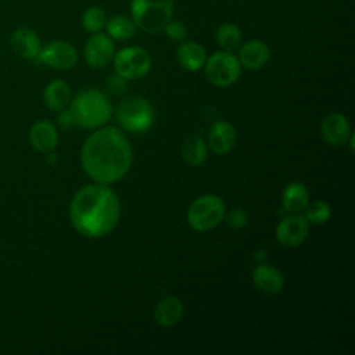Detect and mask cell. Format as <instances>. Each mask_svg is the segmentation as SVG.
<instances>
[{"label":"cell","mask_w":355,"mask_h":355,"mask_svg":"<svg viewBox=\"0 0 355 355\" xmlns=\"http://www.w3.org/2000/svg\"><path fill=\"white\" fill-rule=\"evenodd\" d=\"M12 50L22 58H36L40 51L42 43L35 31L31 28H17L10 37Z\"/></svg>","instance_id":"obj_16"},{"label":"cell","mask_w":355,"mask_h":355,"mask_svg":"<svg viewBox=\"0 0 355 355\" xmlns=\"http://www.w3.org/2000/svg\"><path fill=\"white\" fill-rule=\"evenodd\" d=\"M266 255H268V252L265 250H257L254 252V259H257L261 263V262H263L266 259Z\"/></svg>","instance_id":"obj_31"},{"label":"cell","mask_w":355,"mask_h":355,"mask_svg":"<svg viewBox=\"0 0 355 355\" xmlns=\"http://www.w3.org/2000/svg\"><path fill=\"white\" fill-rule=\"evenodd\" d=\"M283 209L291 214H300L304 211L309 202V191L306 186L301 182L288 183L282 196Z\"/></svg>","instance_id":"obj_20"},{"label":"cell","mask_w":355,"mask_h":355,"mask_svg":"<svg viewBox=\"0 0 355 355\" xmlns=\"http://www.w3.org/2000/svg\"><path fill=\"white\" fill-rule=\"evenodd\" d=\"M133 153L125 133L115 126L97 128L83 143L80 164L86 175L100 184L121 180L130 169Z\"/></svg>","instance_id":"obj_1"},{"label":"cell","mask_w":355,"mask_h":355,"mask_svg":"<svg viewBox=\"0 0 355 355\" xmlns=\"http://www.w3.org/2000/svg\"><path fill=\"white\" fill-rule=\"evenodd\" d=\"M223 219H226V223H227L229 227H232L234 230H239V229H243L248 225L250 216L244 209L237 208V209H233L232 212H229L227 215H225Z\"/></svg>","instance_id":"obj_28"},{"label":"cell","mask_w":355,"mask_h":355,"mask_svg":"<svg viewBox=\"0 0 355 355\" xmlns=\"http://www.w3.org/2000/svg\"><path fill=\"white\" fill-rule=\"evenodd\" d=\"M116 121L126 132L143 133L148 130L155 121L154 108L143 97H128L118 105Z\"/></svg>","instance_id":"obj_6"},{"label":"cell","mask_w":355,"mask_h":355,"mask_svg":"<svg viewBox=\"0 0 355 355\" xmlns=\"http://www.w3.org/2000/svg\"><path fill=\"white\" fill-rule=\"evenodd\" d=\"M305 211V218L309 223L313 225H323L326 223L331 216V208L330 205L323 200H315L308 202Z\"/></svg>","instance_id":"obj_26"},{"label":"cell","mask_w":355,"mask_h":355,"mask_svg":"<svg viewBox=\"0 0 355 355\" xmlns=\"http://www.w3.org/2000/svg\"><path fill=\"white\" fill-rule=\"evenodd\" d=\"M107 21L105 11L98 6H92L82 14V26L89 33H97L104 29Z\"/></svg>","instance_id":"obj_25"},{"label":"cell","mask_w":355,"mask_h":355,"mask_svg":"<svg viewBox=\"0 0 355 355\" xmlns=\"http://www.w3.org/2000/svg\"><path fill=\"white\" fill-rule=\"evenodd\" d=\"M29 140L35 150L40 153H50L58 143V133L50 121L40 119L31 128Z\"/></svg>","instance_id":"obj_17"},{"label":"cell","mask_w":355,"mask_h":355,"mask_svg":"<svg viewBox=\"0 0 355 355\" xmlns=\"http://www.w3.org/2000/svg\"><path fill=\"white\" fill-rule=\"evenodd\" d=\"M270 58V50L268 44L259 39H251L241 43L239 47L237 60L245 69H261Z\"/></svg>","instance_id":"obj_13"},{"label":"cell","mask_w":355,"mask_h":355,"mask_svg":"<svg viewBox=\"0 0 355 355\" xmlns=\"http://www.w3.org/2000/svg\"><path fill=\"white\" fill-rule=\"evenodd\" d=\"M104 29H105V33L112 40L125 42V40H129L136 33L137 26L135 25L130 17L116 14V15H112L111 18H107Z\"/></svg>","instance_id":"obj_22"},{"label":"cell","mask_w":355,"mask_h":355,"mask_svg":"<svg viewBox=\"0 0 355 355\" xmlns=\"http://www.w3.org/2000/svg\"><path fill=\"white\" fill-rule=\"evenodd\" d=\"M183 312V302L175 295H168L157 304L154 309V319L158 326L168 329L176 326L180 322Z\"/></svg>","instance_id":"obj_18"},{"label":"cell","mask_w":355,"mask_h":355,"mask_svg":"<svg viewBox=\"0 0 355 355\" xmlns=\"http://www.w3.org/2000/svg\"><path fill=\"white\" fill-rule=\"evenodd\" d=\"M173 15V0H130V18L147 32L158 33Z\"/></svg>","instance_id":"obj_4"},{"label":"cell","mask_w":355,"mask_h":355,"mask_svg":"<svg viewBox=\"0 0 355 355\" xmlns=\"http://www.w3.org/2000/svg\"><path fill=\"white\" fill-rule=\"evenodd\" d=\"M226 205L216 194L197 197L189 207L187 222L196 232H207L216 227L225 218Z\"/></svg>","instance_id":"obj_5"},{"label":"cell","mask_w":355,"mask_h":355,"mask_svg":"<svg viewBox=\"0 0 355 355\" xmlns=\"http://www.w3.org/2000/svg\"><path fill=\"white\" fill-rule=\"evenodd\" d=\"M176 58L184 69L196 72L204 67L207 61V51L194 40H183L178 46Z\"/></svg>","instance_id":"obj_19"},{"label":"cell","mask_w":355,"mask_h":355,"mask_svg":"<svg viewBox=\"0 0 355 355\" xmlns=\"http://www.w3.org/2000/svg\"><path fill=\"white\" fill-rule=\"evenodd\" d=\"M43 98L50 110H64L71 101L69 85L61 79H54L44 87Z\"/></svg>","instance_id":"obj_21"},{"label":"cell","mask_w":355,"mask_h":355,"mask_svg":"<svg viewBox=\"0 0 355 355\" xmlns=\"http://www.w3.org/2000/svg\"><path fill=\"white\" fill-rule=\"evenodd\" d=\"M202 68L209 83L218 87H226L237 82L243 67L233 53L219 50L211 57H207Z\"/></svg>","instance_id":"obj_7"},{"label":"cell","mask_w":355,"mask_h":355,"mask_svg":"<svg viewBox=\"0 0 355 355\" xmlns=\"http://www.w3.org/2000/svg\"><path fill=\"white\" fill-rule=\"evenodd\" d=\"M69 103V110L73 114L76 125L85 129L104 126L112 114V105L108 96L94 87L80 90Z\"/></svg>","instance_id":"obj_3"},{"label":"cell","mask_w":355,"mask_h":355,"mask_svg":"<svg viewBox=\"0 0 355 355\" xmlns=\"http://www.w3.org/2000/svg\"><path fill=\"white\" fill-rule=\"evenodd\" d=\"M114 54L115 43L107 33L103 32L92 33L83 49L85 61L89 67L94 69H101L107 67L112 61Z\"/></svg>","instance_id":"obj_10"},{"label":"cell","mask_w":355,"mask_h":355,"mask_svg":"<svg viewBox=\"0 0 355 355\" xmlns=\"http://www.w3.org/2000/svg\"><path fill=\"white\" fill-rule=\"evenodd\" d=\"M162 32L165 33V36L176 43H180L183 40H186L187 37V26L184 22L178 21V19H169L168 24L164 26Z\"/></svg>","instance_id":"obj_27"},{"label":"cell","mask_w":355,"mask_h":355,"mask_svg":"<svg viewBox=\"0 0 355 355\" xmlns=\"http://www.w3.org/2000/svg\"><path fill=\"white\" fill-rule=\"evenodd\" d=\"M320 135L330 146H341L348 141L351 126L348 119L340 112L327 114L320 125Z\"/></svg>","instance_id":"obj_12"},{"label":"cell","mask_w":355,"mask_h":355,"mask_svg":"<svg viewBox=\"0 0 355 355\" xmlns=\"http://www.w3.org/2000/svg\"><path fill=\"white\" fill-rule=\"evenodd\" d=\"M252 282L265 294H277L284 287V277L279 269L261 262L252 270Z\"/></svg>","instance_id":"obj_15"},{"label":"cell","mask_w":355,"mask_h":355,"mask_svg":"<svg viewBox=\"0 0 355 355\" xmlns=\"http://www.w3.org/2000/svg\"><path fill=\"white\" fill-rule=\"evenodd\" d=\"M36 60L53 69L67 71L76 65L78 51L71 43L65 40H54L40 47Z\"/></svg>","instance_id":"obj_9"},{"label":"cell","mask_w":355,"mask_h":355,"mask_svg":"<svg viewBox=\"0 0 355 355\" xmlns=\"http://www.w3.org/2000/svg\"><path fill=\"white\" fill-rule=\"evenodd\" d=\"M57 123L62 129H71L73 125H76L73 114L71 112V110H65V108L60 110V114L57 116Z\"/></svg>","instance_id":"obj_30"},{"label":"cell","mask_w":355,"mask_h":355,"mask_svg":"<svg viewBox=\"0 0 355 355\" xmlns=\"http://www.w3.org/2000/svg\"><path fill=\"white\" fill-rule=\"evenodd\" d=\"M128 80L118 75L116 72L112 75H108L105 79V89L112 94H122L126 90Z\"/></svg>","instance_id":"obj_29"},{"label":"cell","mask_w":355,"mask_h":355,"mask_svg":"<svg viewBox=\"0 0 355 355\" xmlns=\"http://www.w3.org/2000/svg\"><path fill=\"white\" fill-rule=\"evenodd\" d=\"M182 155L189 165L200 166L208 158V146L201 137L190 136L183 141Z\"/></svg>","instance_id":"obj_23"},{"label":"cell","mask_w":355,"mask_h":355,"mask_svg":"<svg viewBox=\"0 0 355 355\" xmlns=\"http://www.w3.org/2000/svg\"><path fill=\"white\" fill-rule=\"evenodd\" d=\"M114 68L118 75L126 80L140 79L146 76L151 69V55L150 53L139 46L123 47L114 54Z\"/></svg>","instance_id":"obj_8"},{"label":"cell","mask_w":355,"mask_h":355,"mask_svg":"<svg viewBox=\"0 0 355 355\" xmlns=\"http://www.w3.org/2000/svg\"><path fill=\"white\" fill-rule=\"evenodd\" d=\"M309 233V222L301 214L283 218L276 227V239L283 247H298Z\"/></svg>","instance_id":"obj_11"},{"label":"cell","mask_w":355,"mask_h":355,"mask_svg":"<svg viewBox=\"0 0 355 355\" xmlns=\"http://www.w3.org/2000/svg\"><path fill=\"white\" fill-rule=\"evenodd\" d=\"M215 39L222 50L233 53L243 43V33L236 24L225 22L218 26L215 32Z\"/></svg>","instance_id":"obj_24"},{"label":"cell","mask_w":355,"mask_h":355,"mask_svg":"<svg viewBox=\"0 0 355 355\" xmlns=\"http://www.w3.org/2000/svg\"><path fill=\"white\" fill-rule=\"evenodd\" d=\"M237 133L227 121H216L211 125L208 133V146L215 154H227L236 144Z\"/></svg>","instance_id":"obj_14"},{"label":"cell","mask_w":355,"mask_h":355,"mask_svg":"<svg viewBox=\"0 0 355 355\" xmlns=\"http://www.w3.org/2000/svg\"><path fill=\"white\" fill-rule=\"evenodd\" d=\"M69 218L78 233L98 239L111 233L121 218V202L107 184L93 183L80 187L71 200Z\"/></svg>","instance_id":"obj_2"}]
</instances>
